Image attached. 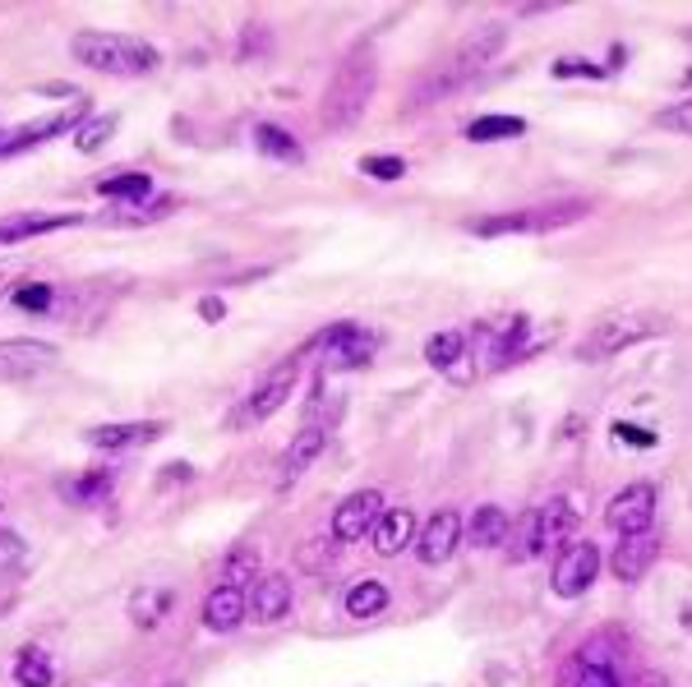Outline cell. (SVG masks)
<instances>
[{
	"instance_id": "obj_8",
	"label": "cell",
	"mask_w": 692,
	"mask_h": 687,
	"mask_svg": "<svg viewBox=\"0 0 692 687\" xmlns=\"http://www.w3.org/2000/svg\"><path fill=\"white\" fill-rule=\"evenodd\" d=\"M656 499H660V490L651 480H637V484H628V490H619L605 507L610 530H619V536H646V530H651V517H656Z\"/></svg>"
},
{
	"instance_id": "obj_30",
	"label": "cell",
	"mask_w": 692,
	"mask_h": 687,
	"mask_svg": "<svg viewBox=\"0 0 692 687\" xmlns=\"http://www.w3.org/2000/svg\"><path fill=\"white\" fill-rule=\"evenodd\" d=\"M526 337V319H512L508 328L495 332V346H489V369H503V360L518 356V346Z\"/></svg>"
},
{
	"instance_id": "obj_14",
	"label": "cell",
	"mask_w": 692,
	"mask_h": 687,
	"mask_svg": "<svg viewBox=\"0 0 692 687\" xmlns=\"http://www.w3.org/2000/svg\"><path fill=\"white\" fill-rule=\"evenodd\" d=\"M83 121H88L83 111H56V116L37 121V125H24V129H14V135L0 139V158L29 152V148H37V144H47V139H56V135H65V129H79Z\"/></svg>"
},
{
	"instance_id": "obj_13",
	"label": "cell",
	"mask_w": 692,
	"mask_h": 687,
	"mask_svg": "<svg viewBox=\"0 0 692 687\" xmlns=\"http://www.w3.org/2000/svg\"><path fill=\"white\" fill-rule=\"evenodd\" d=\"M457 540H462V517L453 513V507H439V513L426 522V530L416 536L420 563H443V559H453Z\"/></svg>"
},
{
	"instance_id": "obj_20",
	"label": "cell",
	"mask_w": 692,
	"mask_h": 687,
	"mask_svg": "<svg viewBox=\"0 0 692 687\" xmlns=\"http://www.w3.org/2000/svg\"><path fill=\"white\" fill-rule=\"evenodd\" d=\"M250 605H254L259 623H277V618L292 609V582H286L282 572H268V577H259V586L250 591Z\"/></svg>"
},
{
	"instance_id": "obj_44",
	"label": "cell",
	"mask_w": 692,
	"mask_h": 687,
	"mask_svg": "<svg viewBox=\"0 0 692 687\" xmlns=\"http://www.w3.org/2000/svg\"><path fill=\"white\" fill-rule=\"evenodd\" d=\"M688 37H692V33H688Z\"/></svg>"
},
{
	"instance_id": "obj_36",
	"label": "cell",
	"mask_w": 692,
	"mask_h": 687,
	"mask_svg": "<svg viewBox=\"0 0 692 687\" xmlns=\"http://www.w3.org/2000/svg\"><path fill=\"white\" fill-rule=\"evenodd\" d=\"M361 171L374 175V181H401V175H407V162L401 158H365Z\"/></svg>"
},
{
	"instance_id": "obj_16",
	"label": "cell",
	"mask_w": 692,
	"mask_h": 687,
	"mask_svg": "<svg viewBox=\"0 0 692 687\" xmlns=\"http://www.w3.org/2000/svg\"><path fill=\"white\" fill-rule=\"evenodd\" d=\"M656 536L646 530V536H619V549H614V577L619 582H642L646 577V568L656 563Z\"/></svg>"
},
{
	"instance_id": "obj_34",
	"label": "cell",
	"mask_w": 692,
	"mask_h": 687,
	"mask_svg": "<svg viewBox=\"0 0 692 687\" xmlns=\"http://www.w3.org/2000/svg\"><path fill=\"white\" fill-rule=\"evenodd\" d=\"M222 572H227V582H222V586H240V582H250L254 572H259V553H250V549H236Z\"/></svg>"
},
{
	"instance_id": "obj_40",
	"label": "cell",
	"mask_w": 692,
	"mask_h": 687,
	"mask_svg": "<svg viewBox=\"0 0 692 687\" xmlns=\"http://www.w3.org/2000/svg\"><path fill=\"white\" fill-rule=\"evenodd\" d=\"M19 553H24V545H19L14 536H0V568H10V563H19Z\"/></svg>"
},
{
	"instance_id": "obj_41",
	"label": "cell",
	"mask_w": 692,
	"mask_h": 687,
	"mask_svg": "<svg viewBox=\"0 0 692 687\" xmlns=\"http://www.w3.org/2000/svg\"><path fill=\"white\" fill-rule=\"evenodd\" d=\"M572 70H577V65L559 60V75H572ZM582 75H587V79H605V75H600V70H595V65H582Z\"/></svg>"
},
{
	"instance_id": "obj_33",
	"label": "cell",
	"mask_w": 692,
	"mask_h": 687,
	"mask_svg": "<svg viewBox=\"0 0 692 687\" xmlns=\"http://www.w3.org/2000/svg\"><path fill=\"white\" fill-rule=\"evenodd\" d=\"M656 125L669 129V135H692V98H688V102H674V106H665V111H656Z\"/></svg>"
},
{
	"instance_id": "obj_35",
	"label": "cell",
	"mask_w": 692,
	"mask_h": 687,
	"mask_svg": "<svg viewBox=\"0 0 692 687\" xmlns=\"http://www.w3.org/2000/svg\"><path fill=\"white\" fill-rule=\"evenodd\" d=\"M106 490H111V476H98V471L75 476V484H60V494H70V499H98Z\"/></svg>"
},
{
	"instance_id": "obj_7",
	"label": "cell",
	"mask_w": 692,
	"mask_h": 687,
	"mask_svg": "<svg viewBox=\"0 0 692 687\" xmlns=\"http://www.w3.org/2000/svg\"><path fill=\"white\" fill-rule=\"evenodd\" d=\"M292 388H296V365H277V369L268 374V379L231 411V430H250V425H263V420H273V415L286 407Z\"/></svg>"
},
{
	"instance_id": "obj_9",
	"label": "cell",
	"mask_w": 692,
	"mask_h": 687,
	"mask_svg": "<svg viewBox=\"0 0 692 687\" xmlns=\"http://www.w3.org/2000/svg\"><path fill=\"white\" fill-rule=\"evenodd\" d=\"M315 351H324V365L328 369H365L378 351V337L365 328H351V323H338V328H324V337L315 342Z\"/></svg>"
},
{
	"instance_id": "obj_21",
	"label": "cell",
	"mask_w": 692,
	"mask_h": 687,
	"mask_svg": "<svg viewBox=\"0 0 692 687\" xmlns=\"http://www.w3.org/2000/svg\"><path fill=\"white\" fill-rule=\"evenodd\" d=\"M411 540H416V517L407 513V507H388L374 526V549L384 553V559H393V553H401Z\"/></svg>"
},
{
	"instance_id": "obj_28",
	"label": "cell",
	"mask_w": 692,
	"mask_h": 687,
	"mask_svg": "<svg viewBox=\"0 0 692 687\" xmlns=\"http://www.w3.org/2000/svg\"><path fill=\"white\" fill-rule=\"evenodd\" d=\"M98 194L102 198H148L152 181L144 171H125V175H111V181H98Z\"/></svg>"
},
{
	"instance_id": "obj_25",
	"label": "cell",
	"mask_w": 692,
	"mask_h": 687,
	"mask_svg": "<svg viewBox=\"0 0 692 687\" xmlns=\"http://www.w3.org/2000/svg\"><path fill=\"white\" fill-rule=\"evenodd\" d=\"M14 678H19V687H52V660L42 655L37 646H24L19 651V660H14Z\"/></svg>"
},
{
	"instance_id": "obj_10",
	"label": "cell",
	"mask_w": 692,
	"mask_h": 687,
	"mask_svg": "<svg viewBox=\"0 0 692 687\" xmlns=\"http://www.w3.org/2000/svg\"><path fill=\"white\" fill-rule=\"evenodd\" d=\"M60 351L42 337H0V383H24L37 379L42 369L56 365Z\"/></svg>"
},
{
	"instance_id": "obj_23",
	"label": "cell",
	"mask_w": 692,
	"mask_h": 687,
	"mask_svg": "<svg viewBox=\"0 0 692 687\" xmlns=\"http://www.w3.org/2000/svg\"><path fill=\"white\" fill-rule=\"evenodd\" d=\"M175 609V591H162V586H148V591H134V600H129V618L139 623L144 632L152 628H162V618Z\"/></svg>"
},
{
	"instance_id": "obj_2",
	"label": "cell",
	"mask_w": 692,
	"mask_h": 687,
	"mask_svg": "<svg viewBox=\"0 0 692 687\" xmlns=\"http://www.w3.org/2000/svg\"><path fill=\"white\" fill-rule=\"evenodd\" d=\"M70 51L79 65L98 75H116V79H144V75H158V47L144 37H121V33H79L70 42Z\"/></svg>"
},
{
	"instance_id": "obj_17",
	"label": "cell",
	"mask_w": 692,
	"mask_h": 687,
	"mask_svg": "<svg viewBox=\"0 0 692 687\" xmlns=\"http://www.w3.org/2000/svg\"><path fill=\"white\" fill-rule=\"evenodd\" d=\"M93 448H144V443H158L162 425L158 420H125V425H98L83 434Z\"/></svg>"
},
{
	"instance_id": "obj_27",
	"label": "cell",
	"mask_w": 692,
	"mask_h": 687,
	"mask_svg": "<svg viewBox=\"0 0 692 687\" xmlns=\"http://www.w3.org/2000/svg\"><path fill=\"white\" fill-rule=\"evenodd\" d=\"M254 144L268 152V158H277V162H300V144L286 135V129H277V125H259Z\"/></svg>"
},
{
	"instance_id": "obj_31",
	"label": "cell",
	"mask_w": 692,
	"mask_h": 687,
	"mask_svg": "<svg viewBox=\"0 0 692 687\" xmlns=\"http://www.w3.org/2000/svg\"><path fill=\"white\" fill-rule=\"evenodd\" d=\"M111 135H116V116H88V121L75 129V148H79V152H98Z\"/></svg>"
},
{
	"instance_id": "obj_11",
	"label": "cell",
	"mask_w": 692,
	"mask_h": 687,
	"mask_svg": "<svg viewBox=\"0 0 692 687\" xmlns=\"http://www.w3.org/2000/svg\"><path fill=\"white\" fill-rule=\"evenodd\" d=\"M384 513H388V507H384V494H378V490H361V494L342 499V507L332 513V540L351 545L361 536H374V526H378Z\"/></svg>"
},
{
	"instance_id": "obj_19",
	"label": "cell",
	"mask_w": 692,
	"mask_h": 687,
	"mask_svg": "<svg viewBox=\"0 0 692 687\" xmlns=\"http://www.w3.org/2000/svg\"><path fill=\"white\" fill-rule=\"evenodd\" d=\"M245 609H250V600H245L240 586H217V591H208V600H204V628L208 632H236Z\"/></svg>"
},
{
	"instance_id": "obj_3",
	"label": "cell",
	"mask_w": 692,
	"mask_h": 687,
	"mask_svg": "<svg viewBox=\"0 0 692 687\" xmlns=\"http://www.w3.org/2000/svg\"><path fill=\"white\" fill-rule=\"evenodd\" d=\"M669 328L665 314H656V309H619V314H605L595 319L582 342H577V360H610L619 356V351H628L646 337H660V332Z\"/></svg>"
},
{
	"instance_id": "obj_24",
	"label": "cell",
	"mask_w": 692,
	"mask_h": 687,
	"mask_svg": "<svg viewBox=\"0 0 692 687\" xmlns=\"http://www.w3.org/2000/svg\"><path fill=\"white\" fill-rule=\"evenodd\" d=\"M388 609V586L384 582H355L347 591V614L351 618H374Z\"/></svg>"
},
{
	"instance_id": "obj_26",
	"label": "cell",
	"mask_w": 692,
	"mask_h": 687,
	"mask_svg": "<svg viewBox=\"0 0 692 687\" xmlns=\"http://www.w3.org/2000/svg\"><path fill=\"white\" fill-rule=\"evenodd\" d=\"M522 121L518 116H480V121H472L466 125V139L472 144H489V139H512V135H522Z\"/></svg>"
},
{
	"instance_id": "obj_32",
	"label": "cell",
	"mask_w": 692,
	"mask_h": 687,
	"mask_svg": "<svg viewBox=\"0 0 692 687\" xmlns=\"http://www.w3.org/2000/svg\"><path fill=\"white\" fill-rule=\"evenodd\" d=\"M19 309H33V314H42V309H52L56 305V291L47 282H24V286H14V296H10Z\"/></svg>"
},
{
	"instance_id": "obj_39",
	"label": "cell",
	"mask_w": 692,
	"mask_h": 687,
	"mask_svg": "<svg viewBox=\"0 0 692 687\" xmlns=\"http://www.w3.org/2000/svg\"><path fill=\"white\" fill-rule=\"evenodd\" d=\"M614 438H628L633 448H651V443H656V434H646L637 425H614Z\"/></svg>"
},
{
	"instance_id": "obj_38",
	"label": "cell",
	"mask_w": 692,
	"mask_h": 687,
	"mask_svg": "<svg viewBox=\"0 0 692 687\" xmlns=\"http://www.w3.org/2000/svg\"><path fill=\"white\" fill-rule=\"evenodd\" d=\"M332 545H338V540H324V545L315 540V545H305V553H300V568H309V572H315L319 563L328 568V563H332Z\"/></svg>"
},
{
	"instance_id": "obj_5",
	"label": "cell",
	"mask_w": 692,
	"mask_h": 687,
	"mask_svg": "<svg viewBox=\"0 0 692 687\" xmlns=\"http://www.w3.org/2000/svg\"><path fill=\"white\" fill-rule=\"evenodd\" d=\"M577 526V513L568 499H549L545 507H535V513L522 517L518 526V553L512 559H535V553H554Z\"/></svg>"
},
{
	"instance_id": "obj_4",
	"label": "cell",
	"mask_w": 692,
	"mask_h": 687,
	"mask_svg": "<svg viewBox=\"0 0 692 687\" xmlns=\"http://www.w3.org/2000/svg\"><path fill=\"white\" fill-rule=\"evenodd\" d=\"M499 47H503V28H485V33H476V37H466L462 47H457V56L443 65L439 75H430L426 83H420V93H416V102H426V98H443V93H453V88H462L466 79H476L489 60L499 56Z\"/></svg>"
},
{
	"instance_id": "obj_37",
	"label": "cell",
	"mask_w": 692,
	"mask_h": 687,
	"mask_svg": "<svg viewBox=\"0 0 692 687\" xmlns=\"http://www.w3.org/2000/svg\"><path fill=\"white\" fill-rule=\"evenodd\" d=\"M572 687H619V678L605 669V664H577Z\"/></svg>"
},
{
	"instance_id": "obj_22",
	"label": "cell",
	"mask_w": 692,
	"mask_h": 687,
	"mask_svg": "<svg viewBox=\"0 0 692 687\" xmlns=\"http://www.w3.org/2000/svg\"><path fill=\"white\" fill-rule=\"evenodd\" d=\"M466 536H472L476 549H499V545H508V536H512V522H508L503 507L485 503L480 513H472V526H466Z\"/></svg>"
},
{
	"instance_id": "obj_18",
	"label": "cell",
	"mask_w": 692,
	"mask_h": 687,
	"mask_svg": "<svg viewBox=\"0 0 692 687\" xmlns=\"http://www.w3.org/2000/svg\"><path fill=\"white\" fill-rule=\"evenodd\" d=\"M328 448V434L319 430V425H305L300 434H296V443H292V448H286V457H282V490H292V484L309 471V467H315V457Z\"/></svg>"
},
{
	"instance_id": "obj_43",
	"label": "cell",
	"mask_w": 692,
	"mask_h": 687,
	"mask_svg": "<svg viewBox=\"0 0 692 687\" xmlns=\"http://www.w3.org/2000/svg\"><path fill=\"white\" fill-rule=\"evenodd\" d=\"M0 286H5V277H0Z\"/></svg>"
},
{
	"instance_id": "obj_6",
	"label": "cell",
	"mask_w": 692,
	"mask_h": 687,
	"mask_svg": "<svg viewBox=\"0 0 692 687\" xmlns=\"http://www.w3.org/2000/svg\"><path fill=\"white\" fill-rule=\"evenodd\" d=\"M587 217V204H549V208H526V213H499V217H476V236H526V231H559Z\"/></svg>"
},
{
	"instance_id": "obj_29",
	"label": "cell",
	"mask_w": 692,
	"mask_h": 687,
	"mask_svg": "<svg viewBox=\"0 0 692 687\" xmlns=\"http://www.w3.org/2000/svg\"><path fill=\"white\" fill-rule=\"evenodd\" d=\"M462 351H466V337H462V332H434V337L426 342V360H430L434 369H453Z\"/></svg>"
},
{
	"instance_id": "obj_15",
	"label": "cell",
	"mask_w": 692,
	"mask_h": 687,
	"mask_svg": "<svg viewBox=\"0 0 692 687\" xmlns=\"http://www.w3.org/2000/svg\"><path fill=\"white\" fill-rule=\"evenodd\" d=\"M83 213H14V217H0V245H19V240H33V236H47L60 227H79Z\"/></svg>"
},
{
	"instance_id": "obj_1",
	"label": "cell",
	"mask_w": 692,
	"mask_h": 687,
	"mask_svg": "<svg viewBox=\"0 0 692 687\" xmlns=\"http://www.w3.org/2000/svg\"><path fill=\"white\" fill-rule=\"evenodd\" d=\"M374 83H378V56L370 42L361 47H351L338 65V75H332L328 93H324V125L328 129H351L355 121L365 116V106L374 98Z\"/></svg>"
},
{
	"instance_id": "obj_42",
	"label": "cell",
	"mask_w": 692,
	"mask_h": 687,
	"mask_svg": "<svg viewBox=\"0 0 692 687\" xmlns=\"http://www.w3.org/2000/svg\"><path fill=\"white\" fill-rule=\"evenodd\" d=\"M198 314H204V319H222V300H204V305H198Z\"/></svg>"
},
{
	"instance_id": "obj_12",
	"label": "cell",
	"mask_w": 692,
	"mask_h": 687,
	"mask_svg": "<svg viewBox=\"0 0 692 687\" xmlns=\"http://www.w3.org/2000/svg\"><path fill=\"white\" fill-rule=\"evenodd\" d=\"M595 572H600V549L591 540H577L559 553V563H554V591H559L564 600H572V595L591 591Z\"/></svg>"
}]
</instances>
